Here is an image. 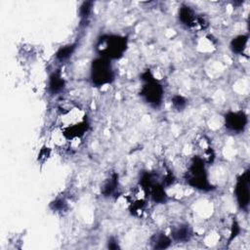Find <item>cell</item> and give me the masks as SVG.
Returning a JSON list of instances; mask_svg holds the SVG:
<instances>
[{
    "mask_svg": "<svg viewBox=\"0 0 250 250\" xmlns=\"http://www.w3.org/2000/svg\"><path fill=\"white\" fill-rule=\"evenodd\" d=\"M60 126L62 134L66 140L80 139L89 127L87 115L83 109L76 105L67 107L60 116Z\"/></svg>",
    "mask_w": 250,
    "mask_h": 250,
    "instance_id": "cell-1",
    "label": "cell"
},
{
    "mask_svg": "<svg viewBox=\"0 0 250 250\" xmlns=\"http://www.w3.org/2000/svg\"><path fill=\"white\" fill-rule=\"evenodd\" d=\"M96 52L99 57L109 61L119 59L127 49V39L118 34H104L96 43Z\"/></svg>",
    "mask_w": 250,
    "mask_h": 250,
    "instance_id": "cell-2",
    "label": "cell"
},
{
    "mask_svg": "<svg viewBox=\"0 0 250 250\" xmlns=\"http://www.w3.org/2000/svg\"><path fill=\"white\" fill-rule=\"evenodd\" d=\"M185 180L188 185L196 189L203 191L213 189V187L208 181L205 162L199 155H195L190 159L185 175Z\"/></svg>",
    "mask_w": 250,
    "mask_h": 250,
    "instance_id": "cell-3",
    "label": "cell"
},
{
    "mask_svg": "<svg viewBox=\"0 0 250 250\" xmlns=\"http://www.w3.org/2000/svg\"><path fill=\"white\" fill-rule=\"evenodd\" d=\"M141 79L143 81V85L140 95L144 102L152 107L160 106L164 96V89L161 83L156 80L149 69L142 73Z\"/></svg>",
    "mask_w": 250,
    "mask_h": 250,
    "instance_id": "cell-4",
    "label": "cell"
},
{
    "mask_svg": "<svg viewBox=\"0 0 250 250\" xmlns=\"http://www.w3.org/2000/svg\"><path fill=\"white\" fill-rule=\"evenodd\" d=\"M90 79L96 87L110 84L114 80V70L109 60L98 57L91 63Z\"/></svg>",
    "mask_w": 250,
    "mask_h": 250,
    "instance_id": "cell-5",
    "label": "cell"
},
{
    "mask_svg": "<svg viewBox=\"0 0 250 250\" xmlns=\"http://www.w3.org/2000/svg\"><path fill=\"white\" fill-rule=\"evenodd\" d=\"M179 21L187 28L202 30L208 26V21L204 15L197 14L188 5L183 4L179 9Z\"/></svg>",
    "mask_w": 250,
    "mask_h": 250,
    "instance_id": "cell-6",
    "label": "cell"
},
{
    "mask_svg": "<svg viewBox=\"0 0 250 250\" xmlns=\"http://www.w3.org/2000/svg\"><path fill=\"white\" fill-rule=\"evenodd\" d=\"M249 170L244 171L236 180L234 194L239 208L246 209L249 205L250 191H249Z\"/></svg>",
    "mask_w": 250,
    "mask_h": 250,
    "instance_id": "cell-7",
    "label": "cell"
},
{
    "mask_svg": "<svg viewBox=\"0 0 250 250\" xmlns=\"http://www.w3.org/2000/svg\"><path fill=\"white\" fill-rule=\"evenodd\" d=\"M247 123V114L242 110L229 111L225 114V126L230 132H243Z\"/></svg>",
    "mask_w": 250,
    "mask_h": 250,
    "instance_id": "cell-8",
    "label": "cell"
},
{
    "mask_svg": "<svg viewBox=\"0 0 250 250\" xmlns=\"http://www.w3.org/2000/svg\"><path fill=\"white\" fill-rule=\"evenodd\" d=\"M65 87V81L62 75L60 69L55 70L49 76L48 80V91L52 95H56L61 93Z\"/></svg>",
    "mask_w": 250,
    "mask_h": 250,
    "instance_id": "cell-9",
    "label": "cell"
},
{
    "mask_svg": "<svg viewBox=\"0 0 250 250\" xmlns=\"http://www.w3.org/2000/svg\"><path fill=\"white\" fill-rule=\"evenodd\" d=\"M192 230L187 224H180L171 229V238L176 242H187L190 239Z\"/></svg>",
    "mask_w": 250,
    "mask_h": 250,
    "instance_id": "cell-10",
    "label": "cell"
},
{
    "mask_svg": "<svg viewBox=\"0 0 250 250\" xmlns=\"http://www.w3.org/2000/svg\"><path fill=\"white\" fill-rule=\"evenodd\" d=\"M119 188V182H118V174L112 173L103 184L101 188V192L104 196L109 197L113 196L117 193Z\"/></svg>",
    "mask_w": 250,
    "mask_h": 250,
    "instance_id": "cell-11",
    "label": "cell"
},
{
    "mask_svg": "<svg viewBox=\"0 0 250 250\" xmlns=\"http://www.w3.org/2000/svg\"><path fill=\"white\" fill-rule=\"evenodd\" d=\"M172 238L164 232L154 233L150 238V243L153 249H166L170 246Z\"/></svg>",
    "mask_w": 250,
    "mask_h": 250,
    "instance_id": "cell-12",
    "label": "cell"
},
{
    "mask_svg": "<svg viewBox=\"0 0 250 250\" xmlns=\"http://www.w3.org/2000/svg\"><path fill=\"white\" fill-rule=\"evenodd\" d=\"M248 38L249 36L246 34H242L234 37L229 44L231 51L235 54H243L244 50L247 48Z\"/></svg>",
    "mask_w": 250,
    "mask_h": 250,
    "instance_id": "cell-13",
    "label": "cell"
},
{
    "mask_svg": "<svg viewBox=\"0 0 250 250\" xmlns=\"http://www.w3.org/2000/svg\"><path fill=\"white\" fill-rule=\"evenodd\" d=\"M75 48H76L75 44H68L65 46H62L61 48L58 49L56 53V59L60 62H63L67 60L73 54Z\"/></svg>",
    "mask_w": 250,
    "mask_h": 250,
    "instance_id": "cell-14",
    "label": "cell"
},
{
    "mask_svg": "<svg viewBox=\"0 0 250 250\" xmlns=\"http://www.w3.org/2000/svg\"><path fill=\"white\" fill-rule=\"evenodd\" d=\"M92 8H93V2L87 1V2L82 3V5L79 8V15H80V18L82 21L88 20V18L90 17V14L92 12Z\"/></svg>",
    "mask_w": 250,
    "mask_h": 250,
    "instance_id": "cell-15",
    "label": "cell"
},
{
    "mask_svg": "<svg viewBox=\"0 0 250 250\" xmlns=\"http://www.w3.org/2000/svg\"><path fill=\"white\" fill-rule=\"evenodd\" d=\"M171 103H172V105L173 107L176 109V110H183L187 104H188V101L185 97L181 96V95H175L173 96L172 100H171Z\"/></svg>",
    "mask_w": 250,
    "mask_h": 250,
    "instance_id": "cell-16",
    "label": "cell"
},
{
    "mask_svg": "<svg viewBox=\"0 0 250 250\" xmlns=\"http://www.w3.org/2000/svg\"><path fill=\"white\" fill-rule=\"evenodd\" d=\"M53 209L54 210H58V211H62L65 206H66V203L63 199H61V198H58L56 199L54 202H53Z\"/></svg>",
    "mask_w": 250,
    "mask_h": 250,
    "instance_id": "cell-17",
    "label": "cell"
},
{
    "mask_svg": "<svg viewBox=\"0 0 250 250\" xmlns=\"http://www.w3.org/2000/svg\"><path fill=\"white\" fill-rule=\"evenodd\" d=\"M239 231H240L239 225L237 224L236 221H233L232 226H231V231H230V238H229V240H232L234 237H236L237 234L239 233Z\"/></svg>",
    "mask_w": 250,
    "mask_h": 250,
    "instance_id": "cell-18",
    "label": "cell"
},
{
    "mask_svg": "<svg viewBox=\"0 0 250 250\" xmlns=\"http://www.w3.org/2000/svg\"><path fill=\"white\" fill-rule=\"evenodd\" d=\"M107 247L109 249H117L119 248V245H118V241L116 240L115 237H110L107 241Z\"/></svg>",
    "mask_w": 250,
    "mask_h": 250,
    "instance_id": "cell-19",
    "label": "cell"
}]
</instances>
